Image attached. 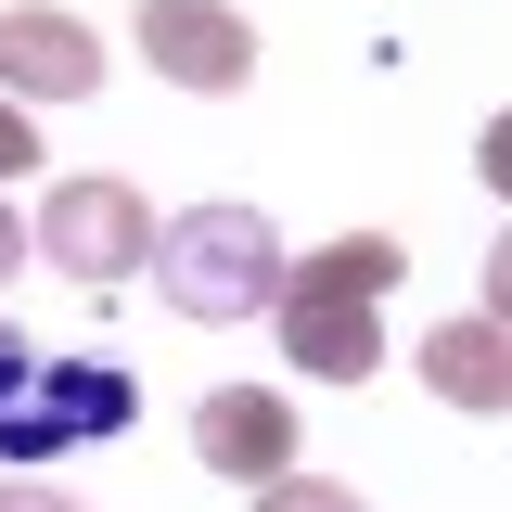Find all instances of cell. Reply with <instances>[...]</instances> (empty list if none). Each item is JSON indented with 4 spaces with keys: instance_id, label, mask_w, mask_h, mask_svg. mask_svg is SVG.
<instances>
[{
    "instance_id": "8",
    "label": "cell",
    "mask_w": 512,
    "mask_h": 512,
    "mask_svg": "<svg viewBox=\"0 0 512 512\" xmlns=\"http://www.w3.org/2000/svg\"><path fill=\"white\" fill-rule=\"evenodd\" d=\"M410 359H423V384H436L448 410H512V333L500 320H436Z\"/></svg>"
},
{
    "instance_id": "3",
    "label": "cell",
    "mask_w": 512,
    "mask_h": 512,
    "mask_svg": "<svg viewBox=\"0 0 512 512\" xmlns=\"http://www.w3.org/2000/svg\"><path fill=\"white\" fill-rule=\"evenodd\" d=\"M26 256H52L64 282L116 295L128 269L154 256V205H141V180H52V205L26 218Z\"/></svg>"
},
{
    "instance_id": "12",
    "label": "cell",
    "mask_w": 512,
    "mask_h": 512,
    "mask_svg": "<svg viewBox=\"0 0 512 512\" xmlns=\"http://www.w3.org/2000/svg\"><path fill=\"white\" fill-rule=\"evenodd\" d=\"M0 512H77L64 487H26V474H0Z\"/></svg>"
},
{
    "instance_id": "7",
    "label": "cell",
    "mask_w": 512,
    "mask_h": 512,
    "mask_svg": "<svg viewBox=\"0 0 512 512\" xmlns=\"http://www.w3.org/2000/svg\"><path fill=\"white\" fill-rule=\"evenodd\" d=\"M192 461L231 474V487L295 474V410H282V384H218V397L192 410Z\"/></svg>"
},
{
    "instance_id": "6",
    "label": "cell",
    "mask_w": 512,
    "mask_h": 512,
    "mask_svg": "<svg viewBox=\"0 0 512 512\" xmlns=\"http://www.w3.org/2000/svg\"><path fill=\"white\" fill-rule=\"evenodd\" d=\"M103 90V39L64 0H13L0 13V103H90Z\"/></svg>"
},
{
    "instance_id": "13",
    "label": "cell",
    "mask_w": 512,
    "mask_h": 512,
    "mask_svg": "<svg viewBox=\"0 0 512 512\" xmlns=\"http://www.w3.org/2000/svg\"><path fill=\"white\" fill-rule=\"evenodd\" d=\"M13 269H26V218L0 205V282H13Z\"/></svg>"
},
{
    "instance_id": "2",
    "label": "cell",
    "mask_w": 512,
    "mask_h": 512,
    "mask_svg": "<svg viewBox=\"0 0 512 512\" xmlns=\"http://www.w3.org/2000/svg\"><path fill=\"white\" fill-rule=\"evenodd\" d=\"M154 295L205 333H231V320H269L282 295V231L256 218V205H192V218H154Z\"/></svg>"
},
{
    "instance_id": "1",
    "label": "cell",
    "mask_w": 512,
    "mask_h": 512,
    "mask_svg": "<svg viewBox=\"0 0 512 512\" xmlns=\"http://www.w3.org/2000/svg\"><path fill=\"white\" fill-rule=\"evenodd\" d=\"M397 269H410V256L384 244V231H346V244H320V256H282V295H269L282 359H308L320 384H372L384 372V295H397Z\"/></svg>"
},
{
    "instance_id": "10",
    "label": "cell",
    "mask_w": 512,
    "mask_h": 512,
    "mask_svg": "<svg viewBox=\"0 0 512 512\" xmlns=\"http://www.w3.org/2000/svg\"><path fill=\"white\" fill-rule=\"evenodd\" d=\"M39 167V128H26V103H0V192Z\"/></svg>"
},
{
    "instance_id": "5",
    "label": "cell",
    "mask_w": 512,
    "mask_h": 512,
    "mask_svg": "<svg viewBox=\"0 0 512 512\" xmlns=\"http://www.w3.org/2000/svg\"><path fill=\"white\" fill-rule=\"evenodd\" d=\"M128 39H141V64H154L167 90H244L256 77V26L231 0H141Z\"/></svg>"
},
{
    "instance_id": "9",
    "label": "cell",
    "mask_w": 512,
    "mask_h": 512,
    "mask_svg": "<svg viewBox=\"0 0 512 512\" xmlns=\"http://www.w3.org/2000/svg\"><path fill=\"white\" fill-rule=\"evenodd\" d=\"M256 512H359V487H333V474H269Z\"/></svg>"
},
{
    "instance_id": "4",
    "label": "cell",
    "mask_w": 512,
    "mask_h": 512,
    "mask_svg": "<svg viewBox=\"0 0 512 512\" xmlns=\"http://www.w3.org/2000/svg\"><path fill=\"white\" fill-rule=\"evenodd\" d=\"M141 423V384L116 359H39L26 397L0 410V461H52V448H90V436H128Z\"/></svg>"
},
{
    "instance_id": "11",
    "label": "cell",
    "mask_w": 512,
    "mask_h": 512,
    "mask_svg": "<svg viewBox=\"0 0 512 512\" xmlns=\"http://www.w3.org/2000/svg\"><path fill=\"white\" fill-rule=\"evenodd\" d=\"M26 372H39V346H26V333H13V320H0V410H13V397H26Z\"/></svg>"
}]
</instances>
